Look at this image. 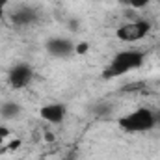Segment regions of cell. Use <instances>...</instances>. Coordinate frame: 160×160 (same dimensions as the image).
I'll use <instances>...</instances> for the list:
<instances>
[{
  "label": "cell",
  "instance_id": "obj_1",
  "mask_svg": "<svg viewBox=\"0 0 160 160\" xmlns=\"http://www.w3.org/2000/svg\"><path fill=\"white\" fill-rule=\"evenodd\" d=\"M143 63H145V54L143 52H140V50H121L110 60V63L102 71V78L110 80L123 77V75H127L134 69H140Z\"/></svg>",
  "mask_w": 160,
  "mask_h": 160
},
{
  "label": "cell",
  "instance_id": "obj_2",
  "mask_svg": "<svg viewBox=\"0 0 160 160\" xmlns=\"http://www.w3.org/2000/svg\"><path fill=\"white\" fill-rule=\"evenodd\" d=\"M119 127L127 132H149L157 127L155 112L149 108H136L134 112L119 118Z\"/></svg>",
  "mask_w": 160,
  "mask_h": 160
},
{
  "label": "cell",
  "instance_id": "obj_3",
  "mask_svg": "<svg viewBox=\"0 0 160 160\" xmlns=\"http://www.w3.org/2000/svg\"><path fill=\"white\" fill-rule=\"evenodd\" d=\"M151 32V22L143 21V19H136L132 22H125L116 30V36L119 41L125 43H136V41L143 39L147 34Z\"/></svg>",
  "mask_w": 160,
  "mask_h": 160
},
{
  "label": "cell",
  "instance_id": "obj_4",
  "mask_svg": "<svg viewBox=\"0 0 160 160\" xmlns=\"http://www.w3.org/2000/svg\"><path fill=\"white\" fill-rule=\"evenodd\" d=\"M32 77H34V71L28 63H17L8 73V84L13 89H22L32 82Z\"/></svg>",
  "mask_w": 160,
  "mask_h": 160
},
{
  "label": "cell",
  "instance_id": "obj_5",
  "mask_svg": "<svg viewBox=\"0 0 160 160\" xmlns=\"http://www.w3.org/2000/svg\"><path fill=\"white\" fill-rule=\"evenodd\" d=\"M47 50L54 58H69L75 54V43L65 38H50L47 41Z\"/></svg>",
  "mask_w": 160,
  "mask_h": 160
},
{
  "label": "cell",
  "instance_id": "obj_6",
  "mask_svg": "<svg viewBox=\"0 0 160 160\" xmlns=\"http://www.w3.org/2000/svg\"><path fill=\"white\" fill-rule=\"evenodd\" d=\"M39 116L43 121L47 123H52V125H60L62 121L65 119V106L60 104V102H50V104H45L39 110Z\"/></svg>",
  "mask_w": 160,
  "mask_h": 160
},
{
  "label": "cell",
  "instance_id": "obj_7",
  "mask_svg": "<svg viewBox=\"0 0 160 160\" xmlns=\"http://www.w3.org/2000/svg\"><path fill=\"white\" fill-rule=\"evenodd\" d=\"M11 21L19 26H28V24H34L38 21V11L32 9V8H21L17 9L13 15H11Z\"/></svg>",
  "mask_w": 160,
  "mask_h": 160
},
{
  "label": "cell",
  "instance_id": "obj_8",
  "mask_svg": "<svg viewBox=\"0 0 160 160\" xmlns=\"http://www.w3.org/2000/svg\"><path fill=\"white\" fill-rule=\"evenodd\" d=\"M21 104L13 102V101H6L0 104V118L6 121H11V119H17L21 116Z\"/></svg>",
  "mask_w": 160,
  "mask_h": 160
},
{
  "label": "cell",
  "instance_id": "obj_9",
  "mask_svg": "<svg viewBox=\"0 0 160 160\" xmlns=\"http://www.w3.org/2000/svg\"><path fill=\"white\" fill-rule=\"evenodd\" d=\"M89 50V43H86V41H80L75 45V54H86Z\"/></svg>",
  "mask_w": 160,
  "mask_h": 160
},
{
  "label": "cell",
  "instance_id": "obj_10",
  "mask_svg": "<svg viewBox=\"0 0 160 160\" xmlns=\"http://www.w3.org/2000/svg\"><path fill=\"white\" fill-rule=\"evenodd\" d=\"M149 2H151V0H130L128 6H130L132 9H142V8L149 6Z\"/></svg>",
  "mask_w": 160,
  "mask_h": 160
},
{
  "label": "cell",
  "instance_id": "obj_11",
  "mask_svg": "<svg viewBox=\"0 0 160 160\" xmlns=\"http://www.w3.org/2000/svg\"><path fill=\"white\" fill-rule=\"evenodd\" d=\"M67 24H69V30L71 32H78L80 30V21H77V19H71Z\"/></svg>",
  "mask_w": 160,
  "mask_h": 160
},
{
  "label": "cell",
  "instance_id": "obj_12",
  "mask_svg": "<svg viewBox=\"0 0 160 160\" xmlns=\"http://www.w3.org/2000/svg\"><path fill=\"white\" fill-rule=\"evenodd\" d=\"M9 0H0V21L4 19V15H6V4H8Z\"/></svg>",
  "mask_w": 160,
  "mask_h": 160
},
{
  "label": "cell",
  "instance_id": "obj_13",
  "mask_svg": "<svg viewBox=\"0 0 160 160\" xmlns=\"http://www.w3.org/2000/svg\"><path fill=\"white\" fill-rule=\"evenodd\" d=\"M0 136L8 140V138H9V128H8V127H2V125H0Z\"/></svg>",
  "mask_w": 160,
  "mask_h": 160
},
{
  "label": "cell",
  "instance_id": "obj_14",
  "mask_svg": "<svg viewBox=\"0 0 160 160\" xmlns=\"http://www.w3.org/2000/svg\"><path fill=\"white\" fill-rule=\"evenodd\" d=\"M45 142H48V143L54 142V134L52 132H45Z\"/></svg>",
  "mask_w": 160,
  "mask_h": 160
},
{
  "label": "cell",
  "instance_id": "obj_15",
  "mask_svg": "<svg viewBox=\"0 0 160 160\" xmlns=\"http://www.w3.org/2000/svg\"><path fill=\"white\" fill-rule=\"evenodd\" d=\"M155 121H157V125H160V108L155 110Z\"/></svg>",
  "mask_w": 160,
  "mask_h": 160
},
{
  "label": "cell",
  "instance_id": "obj_16",
  "mask_svg": "<svg viewBox=\"0 0 160 160\" xmlns=\"http://www.w3.org/2000/svg\"><path fill=\"white\" fill-rule=\"evenodd\" d=\"M142 86H143V84H132V86H127L125 89H140Z\"/></svg>",
  "mask_w": 160,
  "mask_h": 160
},
{
  "label": "cell",
  "instance_id": "obj_17",
  "mask_svg": "<svg viewBox=\"0 0 160 160\" xmlns=\"http://www.w3.org/2000/svg\"><path fill=\"white\" fill-rule=\"evenodd\" d=\"M6 142H8V140H6V138H2V136H0V147H4V143H6Z\"/></svg>",
  "mask_w": 160,
  "mask_h": 160
},
{
  "label": "cell",
  "instance_id": "obj_18",
  "mask_svg": "<svg viewBox=\"0 0 160 160\" xmlns=\"http://www.w3.org/2000/svg\"><path fill=\"white\" fill-rule=\"evenodd\" d=\"M118 2H119V4H123V6H128V2H130V0H118Z\"/></svg>",
  "mask_w": 160,
  "mask_h": 160
}]
</instances>
